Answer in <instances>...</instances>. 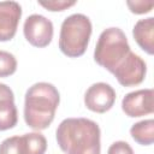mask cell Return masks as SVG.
<instances>
[{
    "label": "cell",
    "mask_w": 154,
    "mask_h": 154,
    "mask_svg": "<svg viewBox=\"0 0 154 154\" xmlns=\"http://www.w3.org/2000/svg\"><path fill=\"white\" fill-rule=\"evenodd\" d=\"M59 148L65 154H100L101 130L88 118H66L55 131Z\"/></svg>",
    "instance_id": "6da1fadb"
},
{
    "label": "cell",
    "mask_w": 154,
    "mask_h": 154,
    "mask_svg": "<svg viewBox=\"0 0 154 154\" xmlns=\"http://www.w3.org/2000/svg\"><path fill=\"white\" fill-rule=\"evenodd\" d=\"M60 102L58 89L48 82H37L28 88L24 97V120L36 131L47 129Z\"/></svg>",
    "instance_id": "7a4b0ae2"
},
{
    "label": "cell",
    "mask_w": 154,
    "mask_h": 154,
    "mask_svg": "<svg viewBox=\"0 0 154 154\" xmlns=\"http://www.w3.org/2000/svg\"><path fill=\"white\" fill-rule=\"evenodd\" d=\"M131 48L125 32L117 26H111L100 34L95 49L94 60L113 73L130 55Z\"/></svg>",
    "instance_id": "3957f363"
},
{
    "label": "cell",
    "mask_w": 154,
    "mask_h": 154,
    "mask_svg": "<svg viewBox=\"0 0 154 154\" xmlns=\"http://www.w3.org/2000/svg\"><path fill=\"white\" fill-rule=\"evenodd\" d=\"M93 25L88 16L72 13L67 16L60 26L59 49L69 58H78L84 54L91 36Z\"/></svg>",
    "instance_id": "277c9868"
},
{
    "label": "cell",
    "mask_w": 154,
    "mask_h": 154,
    "mask_svg": "<svg viewBox=\"0 0 154 154\" xmlns=\"http://www.w3.org/2000/svg\"><path fill=\"white\" fill-rule=\"evenodd\" d=\"M47 140L38 132H28L5 138L0 143V154H45Z\"/></svg>",
    "instance_id": "5b68a950"
},
{
    "label": "cell",
    "mask_w": 154,
    "mask_h": 154,
    "mask_svg": "<svg viewBox=\"0 0 154 154\" xmlns=\"http://www.w3.org/2000/svg\"><path fill=\"white\" fill-rule=\"evenodd\" d=\"M23 34L25 40L34 47H47L53 38L54 28L51 19L47 17L34 13L26 17L23 24Z\"/></svg>",
    "instance_id": "8992f818"
},
{
    "label": "cell",
    "mask_w": 154,
    "mask_h": 154,
    "mask_svg": "<svg viewBox=\"0 0 154 154\" xmlns=\"http://www.w3.org/2000/svg\"><path fill=\"white\" fill-rule=\"evenodd\" d=\"M116 90L105 82L93 83L84 93V105L95 113H105L109 111L116 101Z\"/></svg>",
    "instance_id": "52a82bcc"
},
{
    "label": "cell",
    "mask_w": 154,
    "mask_h": 154,
    "mask_svg": "<svg viewBox=\"0 0 154 154\" xmlns=\"http://www.w3.org/2000/svg\"><path fill=\"white\" fill-rule=\"evenodd\" d=\"M146 61L134 52H131L128 59L113 72L117 81L123 87H135L141 84L146 78Z\"/></svg>",
    "instance_id": "ba28073f"
},
{
    "label": "cell",
    "mask_w": 154,
    "mask_h": 154,
    "mask_svg": "<svg viewBox=\"0 0 154 154\" xmlns=\"http://www.w3.org/2000/svg\"><path fill=\"white\" fill-rule=\"evenodd\" d=\"M153 97L154 91L150 88L130 91L122 100V109L130 118L152 114L154 111Z\"/></svg>",
    "instance_id": "9c48e42d"
},
{
    "label": "cell",
    "mask_w": 154,
    "mask_h": 154,
    "mask_svg": "<svg viewBox=\"0 0 154 154\" xmlns=\"http://www.w3.org/2000/svg\"><path fill=\"white\" fill-rule=\"evenodd\" d=\"M22 17V6L17 1H0V42L10 41L14 37L19 19Z\"/></svg>",
    "instance_id": "30bf717a"
},
{
    "label": "cell",
    "mask_w": 154,
    "mask_h": 154,
    "mask_svg": "<svg viewBox=\"0 0 154 154\" xmlns=\"http://www.w3.org/2000/svg\"><path fill=\"white\" fill-rule=\"evenodd\" d=\"M18 112L14 103V94L12 89L0 83V131H6L17 125Z\"/></svg>",
    "instance_id": "8fae6325"
},
{
    "label": "cell",
    "mask_w": 154,
    "mask_h": 154,
    "mask_svg": "<svg viewBox=\"0 0 154 154\" xmlns=\"http://www.w3.org/2000/svg\"><path fill=\"white\" fill-rule=\"evenodd\" d=\"M132 36L140 48L152 55L154 53V18L138 19L134 25Z\"/></svg>",
    "instance_id": "7c38bea8"
},
{
    "label": "cell",
    "mask_w": 154,
    "mask_h": 154,
    "mask_svg": "<svg viewBox=\"0 0 154 154\" xmlns=\"http://www.w3.org/2000/svg\"><path fill=\"white\" fill-rule=\"evenodd\" d=\"M130 135L135 142L141 146H150L154 142V120L143 119L132 124L130 128Z\"/></svg>",
    "instance_id": "4fadbf2b"
},
{
    "label": "cell",
    "mask_w": 154,
    "mask_h": 154,
    "mask_svg": "<svg viewBox=\"0 0 154 154\" xmlns=\"http://www.w3.org/2000/svg\"><path fill=\"white\" fill-rule=\"evenodd\" d=\"M17 70L16 57L7 52L0 49V77H8L13 75Z\"/></svg>",
    "instance_id": "5bb4252c"
},
{
    "label": "cell",
    "mask_w": 154,
    "mask_h": 154,
    "mask_svg": "<svg viewBox=\"0 0 154 154\" xmlns=\"http://www.w3.org/2000/svg\"><path fill=\"white\" fill-rule=\"evenodd\" d=\"M41 6L46 10L55 12V11H64L73 5H76L75 0H48V1H38Z\"/></svg>",
    "instance_id": "9a60e30c"
},
{
    "label": "cell",
    "mask_w": 154,
    "mask_h": 154,
    "mask_svg": "<svg viewBox=\"0 0 154 154\" xmlns=\"http://www.w3.org/2000/svg\"><path fill=\"white\" fill-rule=\"evenodd\" d=\"M126 6L135 14H144V13H148L152 11L154 4H153V1H143V0L131 1V0H128Z\"/></svg>",
    "instance_id": "2e32d148"
},
{
    "label": "cell",
    "mask_w": 154,
    "mask_h": 154,
    "mask_svg": "<svg viewBox=\"0 0 154 154\" xmlns=\"http://www.w3.org/2000/svg\"><path fill=\"white\" fill-rule=\"evenodd\" d=\"M107 154H135L131 146L125 141H116L113 142L108 149Z\"/></svg>",
    "instance_id": "e0dca14e"
}]
</instances>
